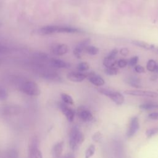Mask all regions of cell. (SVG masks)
Instances as JSON below:
<instances>
[{
    "label": "cell",
    "mask_w": 158,
    "mask_h": 158,
    "mask_svg": "<svg viewBox=\"0 0 158 158\" xmlns=\"http://www.w3.org/2000/svg\"><path fill=\"white\" fill-rule=\"evenodd\" d=\"M15 82L19 90L27 95L36 96L40 94V89L38 85L32 80L18 78Z\"/></svg>",
    "instance_id": "cell-1"
},
{
    "label": "cell",
    "mask_w": 158,
    "mask_h": 158,
    "mask_svg": "<svg viewBox=\"0 0 158 158\" xmlns=\"http://www.w3.org/2000/svg\"><path fill=\"white\" fill-rule=\"evenodd\" d=\"M80 31H81V30L77 28L59 25H45L38 30V34L41 35H48L59 33H75Z\"/></svg>",
    "instance_id": "cell-2"
},
{
    "label": "cell",
    "mask_w": 158,
    "mask_h": 158,
    "mask_svg": "<svg viewBox=\"0 0 158 158\" xmlns=\"http://www.w3.org/2000/svg\"><path fill=\"white\" fill-rule=\"evenodd\" d=\"M85 136L77 128L73 127L69 133V145L73 151H76L83 143Z\"/></svg>",
    "instance_id": "cell-3"
},
{
    "label": "cell",
    "mask_w": 158,
    "mask_h": 158,
    "mask_svg": "<svg viewBox=\"0 0 158 158\" xmlns=\"http://www.w3.org/2000/svg\"><path fill=\"white\" fill-rule=\"evenodd\" d=\"M98 91L101 94L109 98L117 105H122L124 102V96L118 91L103 88H98Z\"/></svg>",
    "instance_id": "cell-4"
},
{
    "label": "cell",
    "mask_w": 158,
    "mask_h": 158,
    "mask_svg": "<svg viewBox=\"0 0 158 158\" xmlns=\"http://www.w3.org/2000/svg\"><path fill=\"white\" fill-rule=\"evenodd\" d=\"M39 147V139L37 136H33L29 143L28 158H43Z\"/></svg>",
    "instance_id": "cell-5"
},
{
    "label": "cell",
    "mask_w": 158,
    "mask_h": 158,
    "mask_svg": "<svg viewBox=\"0 0 158 158\" xmlns=\"http://www.w3.org/2000/svg\"><path fill=\"white\" fill-rule=\"evenodd\" d=\"M21 111V108L17 105L9 104L2 106L0 109V112L2 115L5 116H12L20 114Z\"/></svg>",
    "instance_id": "cell-6"
},
{
    "label": "cell",
    "mask_w": 158,
    "mask_h": 158,
    "mask_svg": "<svg viewBox=\"0 0 158 158\" xmlns=\"http://www.w3.org/2000/svg\"><path fill=\"white\" fill-rule=\"evenodd\" d=\"M124 93L127 95L136 96H144L149 98H157L158 97V93L150 91H144L139 89H132V90H126L124 91Z\"/></svg>",
    "instance_id": "cell-7"
},
{
    "label": "cell",
    "mask_w": 158,
    "mask_h": 158,
    "mask_svg": "<svg viewBox=\"0 0 158 158\" xmlns=\"http://www.w3.org/2000/svg\"><path fill=\"white\" fill-rule=\"evenodd\" d=\"M139 128V120L137 117H133L131 118L129 126L127 131V137L130 138L135 135Z\"/></svg>",
    "instance_id": "cell-8"
},
{
    "label": "cell",
    "mask_w": 158,
    "mask_h": 158,
    "mask_svg": "<svg viewBox=\"0 0 158 158\" xmlns=\"http://www.w3.org/2000/svg\"><path fill=\"white\" fill-rule=\"evenodd\" d=\"M51 52L56 56H62L69 51V46L65 44L54 43L51 46Z\"/></svg>",
    "instance_id": "cell-9"
},
{
    "label": "cell",
    "mask_w": 158,
    "mask_h": 158,
    "mask_svg": "<svg viewBox=\"0 0 158 158\" xmlns=\"http://www.w3.org/2000/svg\"><path fill=\"white\" fill-rule=\"evenodd\" d=\"M89 42H90V38H86L82 40L80 43H79L77 44V46L75 48L73 51L74 56L77 58L81 59L83 51H84L85 48L89 45Z\"/></svg>",
    "instance_id": "cell-10"
},
{
    "label": "cell",
    "mask_w": 158,
    "mask_h": 158,
    "mask_svg": "<svg viewBox=\"0 0 158 158\" xmlns=\"http://www.w3.org/2000/svg\"><path fill=\"white\" fill-rule=\"evenodd\" d=\"M59 108L69 122H71L73 120L75 117V111L73 109L69 107L64 102H60L59 104Z\"/></svg>",
    "instance_id": "cell-11"
},
{
    "label": "cell",
    "mask_w": 158,
    "mask_h": 158,
    "mask_svg": "<svg viewBox=\"0 0 158 158\" xmlns=\"http://www.w3.org/2000/svg\"><path fill=\"white\" fill-rule=\"evenodd\" d=\"M86 78L88 79V80L94 85L97 86H101L104 85L105 81L104 79L101 77L100 76L96 75L93 72H90L86 74Z\"/></svg>",
    "instance_id": "cell-12"
},
{
    "label": "cell",
    "mask_w": 158,
    "mask_h": 158,
    "mask_svg": "<svg viewBox=\"0 0 158 158\" xmlns=\"http://www.w3.org/2000/svg\"><path fill=\"white\" fill-rule=\"evenodd\" d=\"M67 78L73 82H81L86 78V74L80 72H70L67 74Z\"/></svg>",
    "instance_id": "cell-13"
},
{
    "label": "cell",
    "mask_w": 158,
    "mask_h": 158,
    "mask_svg": "<svg viewBox=\"0 0 158 158\" xmlns=\"http://www.w3.org/2000/svg\"><path fill=\"white\" fill-rule=\"evenodd\" d=\"M77 115L78 117L84 122H91L94 118L91 112L85 109H79L78 110Z\"/></svg>",
    "instance_id": "cell-14"
},
{
    "label": "cell",
    "mask_w": 158,
    "mask_h": 158,
    "mask_svg": "<svg viewBox=\"0 0 158 158\" xmlns=\"http://www.w3.org/2000/svg\"><path fill=\"white\" fill-rule=\"evenodd\" d=\"M49 64L50 66L56 69H65L69 67V64L67 62L56 58L51 59L49 60Z\"/></svg>",
    "instance_id": "cell-15"
},
{
    "label": "cell",
    "mask_w": 158,
    "mask_h": 158,
    "mask_svg": "<svg viewBox=\"0 0 158 158\" xmlns=\"http://www.w3.org/2000/svg\"><path fill=\"white\" fill-rule=\"evenodd\" d=\"M64 142L60 141L56 143L52 149V154L54 158H60L63 151Z\"/></svg>",
    "instance_id": "cell-16"
},
{
    "label": "cell",
    "mask_w": 158,
    "mask_h": 158,
    "mask_svg": "<svg viewBox=\"0 0 158 158\" xmlns=\"http://www.w3.org/2000/svg\"><path fill=\"white\" fill-rule=\"evenodd\" d=\"M1 158H19L18 151L15 149H9L2 154Z\"/></svg>",
    "instance_id": "cell-17"
},
{
    "label": "cell",
    "mask_w": 158,
    "mask_h": 158,
    "mask_svg": "<svg viewBox=\"0 0 158 158\" xmlns=\"http://www.w3.org/2000/svg\"><path fill=\"white\" fill-rule=\"evenodd\" d=\"M131 43L136 46H138L139 48H142L143 49H151L152 48H154V46L153 45H151V44H149L143 41H141V40H132L131 41Z\"/></svg>",
    "instance_id": "cell-18"
},
{
    "label": "cell",
    "mask_w": 158,
    "mask_h": 158,
    "mask_svg": "<svg viewBox=\"0 0 158 158\" xmlns=\"http://www.w3.org/2000/svg\"><path fill=\"white\" fill-rule=\"evenodd\" d=\"M117 64V61L115 60V58H111L108 56H106L103 60V65L106 68H109L115 67Z\"/></svg>",
    "instance_id": "cell-19"
},
{
    "label": "cell",
    "mask_w": 158,
    "mask_h": 158,
    "mask_svg": "<svg viewBox=\"0 0 158 158\" xmlns=\"http://www.w3.org/2000/svg\"><path fill=\"white\" fill-rule=\"evenodd\" d=\"M84 51H85L86 53L90 54V55H96L99 53V49L98 48L94 46H87L85 49Z\"/></svg>",
    "instance_id": "cell-20"
},
{
    "label": "cell",
    "mask_w": 158,
    "mask_h": 158,
    "mask_svg": "<svg viewBox=\"0 0 158 158\" xmlns=\"http://www.w3.org/2000/svg\"><path fill=\"white\" fill-rule=\"evenodd\" d=\"M60 97H61V99H62L63 102H64L65 104H73V100L72 98L68 94L62 93L60 94Z\"/></svg>",
    "instance_id": "cell-21"
},
{
    "label": "cell",
    "mask_w": 158,
    "mask_h": 158,
    "mask_svg": "<svg viewBox=\"0 0 158 158\" xmlns=\"http://www.w3.org/2000/svg\"><path fill=\"white\" fill-rule=\"evenodd\" d=\"M89 65L86 62H81L79 63L77 66V69L80 72L87 71L89 69Z\"/></svg>",
    "instance_id": "cell-22"
},
{
    "label": "cell",
    "mask_w": 158,
    "mask_h": 158,
    "mask_svg": "<svg viewBox=\"0 0 158 158\" xmlns=\"http://www.w3.org/2000/svg\"><path fill=\"white\" fill-rule=\"evenodd\" d=\"M156 62L153 59H150L148 60L146 64V69L149 72H154L157 67Z\"/></svg>",
    "instance_id": "cell-23"
},
{
    "label": "cell",
    "mask_w": 158,
    "mask_h": 158,
    "mask_svg": "<svg viewBox=\"0 0 158 158\" xmlns=\"http://www.w3.org/2000/svg\"><path fill=\"white\" fill-rule=\"evenodd\" d=\"M139 108L144 110H150L154 109H158V104H153V103H145L139 106Z\"/></svg>",
    "instance_id": "cell-24"
},
{
    "label": "cell",
    "mask_w": 158,
    "mask_h": 158,
    "mask_svg": "<svg viewBox=\"0 0 158 158\" xmlns=\"http://www.w3.org/2000/svg\"><path fill=\"white\" fill-rule=\"evenodd\" d=\"M95 150H96L95 146L94 144H91L85 152V158L91 157L94 155L95 152Z\"/></svg>",
    "instance_id": "cell-25"
},
{
    "label": "cell",
    "mask_w": 158,
    "mask_h": 158,
    "mask_svg": "<svg viewBox=\"0 0 158 158\" xmlns=\"http://www.w3.org/2000/svg\"><path fill=\"white\" fill-rule=\"evenodd\" d=\"M146 135L148 138H150L154 135H156L158 133V127H154V128H149L146 131Z\"/></svg>",
    "instance_id": "cell-26"
},
{
    "label": "cell",
    "mask_w": 158,
    "mask_h": 158,
    "mask_svg": "<svg viewBox=\"0 0 158 158\" xmlns=\"http://www.w3.org/2000/svg\"><path fill=\"white\" fill-rule=\"evenodd\" d=\"M104 72L107 75H115L118 73V69L116 67H112L109 68H106Z\"/></svg>",
    "instance_id": "cell-27"
},
{
    "label": "cell",
    "mask_w": 158,
    "mask_h": 158,
    "mask_svg": "<svg viewBox=\"0 0 158 158\" xmlns=\"http://www.w3.org/2000/svg\"><path fill=\"white\" fill-rule=\"evenodd\" d=\"M8 98L7 91L3 87L0 86V101L6 100Z\"/></svg>",
    "instance_id": "cell-28"
},
{
    "label": "cell",
    "mask_w": 158,
    "mask_h": 158,
    "mask_svg": "<svg viewBox=\"0 0 158 158\" xmlns=\"http://www.w3.org/2000/svg\"><path fill=\"white\" fill-rule=\"evenodd\" d=\"M138 59L139 58L138 56H133V57L130 58L128 61V65L131 67H135L136 65L137 62H138Z\"/></svg>",
    "instance_id": "cell-29"
},
{
    "label": "cell",
    "mask_w": 158,
    "mask_h": 158,
    "mask_svg": "<svg viewBox=\"0 0 158 158\" xmlns=\"http://www.w3.org/2000/svg\"><path fill=\"white\" fill-rule=\"evenodd\" d=\"M102 134L99 132V131H97L96 132L93 136H92V139L93 140L96 142V143H98V142H99L101 141V139H102Z\"/></svg>",
    "instance_id": "cell-30"
},
{
    "label": "cell",
    "mask_w": 158,
    "mask_h": 158,
    "mask_svg": "<svg viewBox=\"0 0 158 158\" xmlns=\"http://www.w3.org/2000/svg\"><path fill=\"white\" fill-rule=\"evenodd\" d=\"M128 64V61L124 59H120L117 61V65L120 67V68H124L125 67L127 66V65Z\"/></svg>",
    "instance_id": "cell-31"
},
{
    "label": "cell",
    "mask_w": 158,
    "mask_h": 158,
    "mask_svg": "<svg viewBox=\"0 0 158 158\" xmlns=\"http://www.w3.org/2000/svg\"><path fill=\"white\" fill-rule=\"evenodd\" d=\"M9 52V49L7 46L0 43V54H4Z\"/></svg>",
    "instance_id": "cell-32"
},
{
    "label": "cell",
    "mask_w": 158,
    "mask_h": 158,
    "mask_svg": "<svg viewBox=\"0 0 158 158\" xmlns=\"http://www.w3.org/2000/svg\"><path fill=\"white\" fill-rule=\"evenodd\" d=\"M135 70L138 73H144L145 72L144 68L143 66L139 65H136L135 66Z\"/></svg>",
    "instance_id": "cell-33"
},
{
    "label": "cell",
    "mask_w": 158,
    "mask_h": 158,
    "mask_svg": "<svg viewBox=\"0 0 158 158\" xmlns=\"http://www.w3.org/2000/svg\"><path fill=\"white\" fill-rule=\"evenodd\" d=\"M118 49H117V48H114V49H113L110 52V53L107 56H108V57H111V58H115V57H116V56L117 55V54H118Z\"/></svg>",
    "instance_id": "cell-34"
},
{
    "label": "cell",
    "mask_w": 158,
    "mask_h": 158,
    "mask_svg": "<svg viewBox=\"0 0 158 158\" xmlns=\"http://www.w3.org/2000/svg\"><path fill=\"white\" fill-rule=\"evenodd\" d=\"M120 53L123 56H127L129 54V50L128 48H122L120 50Z\"/></svg>",
    "instance_id": "cell-35"
},
{
    "label": "cell",
    "mask_w": 158,
    "mask_h": 158,
    "mask_svg": "<svg viewBox=\"0 0 158 158\" xmlns=\"http://www.w3.org/2000/svg\"><path fill=\"white\" fill-rule=\"evenodd\" d=\"M148 117L152 120H158V112H152L148 115Z\"/></svg>",
    "instance_id": "cell-36"
},
{
    "label": "cell",
    "mask_w": 158,
    "mask_h": 158,
    "mask_svg": "<svg viewBox=\"0 0 158 158\" xmlns=\"http://www.w3.org/2000/svg\"><path fill=\"white\" fill-rule=\"evenodd\" d=\"M62 158H75V157L72 153H68L65 154L64 157H62Z\"/></svg>",
    "instance_id": "cell-37"
},
{
    "label": "cell",
    "mask_w": 158,
    "mask_h": 158,
    "mask_svg": "<svg viewBox=\"0 0 158 158\" xmlns=\"http://www.w3.org/2000/svg\"><path fill=\"white\" fill-rule=\"evenodd\" d=\"M154 72H158V65H157V67H156V69L155 70Z\"/></svg>",
    "instance_id": "cell-38"
},
{
    "label": "cell",
    "mask_w": 158,
    "mask_h": 158,
    "mask_svg": "<svg viewBox=\"0 0 158 158\" xmlns=\"http://www.w3.org/2000/svg\"><path fill=\"white\" fill-rule=\"evenodd\" d=\"M156 50L158 51V48H156Z\"/></svg>",
    "instance_id": "cell-39"
}]
</instances>
